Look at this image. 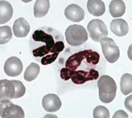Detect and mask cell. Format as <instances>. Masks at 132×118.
Listing matches in <instances>:
<instances>
[{"instance_id": "cell-1", "label": "cell", "mask_w": 132, "mask_h": 118, "mask_svg": "<svg viewBox=\"0 0 132 118\" xmlns=\"http://www.w3.org/2000/svg\"><path fill=\"white\" fill-rule=\"evenodd\" d=\"M63 35L52 28L44 27L35 31L30 39L31 55L43 65L50 64L57 58L65 46Z\"/></svg>"}, {"instance_id": "cell-2", "label": "cell", "mask_w": 132, "mask_h": 118, "mask_svg": "<svg viewBox=\"0 0 132 118\" xmlns=\"http://www.w3.org/2000/svg\"><path fill=\"white\" fill-rule=\"evenodd\" d=\"M97 85L100 100L106 103L112 102L115 97L117 89L113 79L108 75L102 76L98 81Z\"/></svg>"}, {"instance_id": "cell-3", "label": "cell", "mask_w": 132, "mask_h": 118, "mask_svg": "<svg viewBox=\"0 0 132 118\" xmlns=\"http://www.w3.org/2000/svg\"><path fill=\"white\" fill-rule=\"evenodd\" d=\"M23 90L22 86L19 80L0 81V100H8L20 98Z\"/></svg>"}, {"instance_id": "cell-4", "label": "cell", "mask_w": 132, "mask_h": 118, "mask_svg": "<svg viewBox=\"0 0 132 118\" xmlns=\"http://www.w3.org/2000/svg\"><path fill=\"white\" fill-rule=\"evenodd\" d=\"M66 40L70 45L77 46L81 45L88 39L85 29L82 26L74 24L69 26L65 33Z\"/></svg>"}, {"instance_id": "cell-5", "label": "cell", "mask_w": 132, "mask_h": 118, "mask_svg": "<svg viewBox=\"0 0 132 118\" xmlns=\"http://www.w3.org/2000/svg\"><path fill=\"white\" fill-rule=\"evenodd\" d=\"M87 29L90 37L94 41L101 42L108 35L107 27L104 22L99 19H94L89 23Z\"/></svg>"}, {"instance_id": "cell-6", "label": "cell", "mask_w": 132, "mask_h": 118, "mask_svg": "<svg viewBox=\"0 0 132 118\" xmlns=\"http://www.w3.org/2000/svg\"><path fill=\"white\" fill-rule=\"evenodd\" d=\"M102 50L106 59L112 63L117 61L119 57L118 47L112 39L106 38L100 42Z\"/></svg>"}, {"instance_id": "cell-7", "label": "cell", "mask_w": 132, "mask_h": 118, "mask_svg": "<svg viewBox=\"0 0 132 118\" xmlns=\"http://www.w3.org/2000/svg\"><path fill=\"white\" fill-rule=\"evenodd\" d=\"M24 111L20 106L8 100L0 101V116L2 118H24Z\"/></svg>"}, {"instance_id": "cell-8", "label": "cell", "mask_w": 132, "mask_h": 118, "mask_svg": "<svg viewBox=\"0 0 132 118\" xmlns=\"http://www.w3.org/2000/svg\"><path fill=\"white\" fill-rule=\"evenodd\" d=\"M69 79L74 83L82 84L87 81L97 79L98 77V72L91 69L89 71L78 70L70 72L69 73Z\"/></svg>"}, {"instance_id": "cell-9", "label": "cell", "mask_w": 132, "mask_h": 118, "mask_svg": "<svg viewBox=\"0 0 132 118\" xmlns=\"http://www.w3.org/2000/svg\"><path fill=\"white\" fill-rule=\"evenodd\" d=\"M4 69L6 74L11 77L19 76L23 69L22 63L17 57L12 56L8 59L5 62Z\"/></svg>"}, {"instance_id": "cell-10", "label": "cell", "mask_w": 132, "mask_h": 118, "mask_svg": "<svg viewBox=\"0 0 132 118\" xmlns=\"http://www.w3.org/2000/svg\"><path fill=\"white\" fill-rule=\"evenodd\" d=\"M42 105L46 111L54 112L60 109L62 105V103L60 98L57 95L49 94L44 97L42 99Z\"/></svg>"}, {"instance_id": "cell-11", "label": "cell", "mask_w": 132, "mask_h": 118, "mask_svg": "<svg viewBox=\"0 0 132 118\" xmlns=\"http://www.w3.org/2000/svg\"><path fill=\"white\" fill-rule=\"evenodd\" d=\"M64 14L68 20L73 22H79L83 19L85 13L81 7L76 4H72L66 8Z\"/></svg>"}, {"instance_id": "cell-12", "label": "cell", "mask_w": 132, "mask_h": 118, "mask_svg": "<svg viewBox=\"0 0 132 118\" xmlns=\"http://www.w3.org/2000/svg\"><path fill=\"white\" fill-rule=\"evenodd\" d=\"M30 27L28 22L24 18L21 17L16 20L13 27L14 33L17 37H26L28 34Z\"/></svg>"}, {"instance_id": "cell-13", "label": "cell", "mask_w": 132, "mask_h": 118, "mask_svg": "<svg viewBox=\"0 0 132 118\" xmlns=\"http://www.w3.org/2000/svg\"><path fill=\"white\" fill-rule=\"evenodd\" d=\"M110 28L111 31L118 36L125 35L129 30L127 23L125 20L122 19L113 20L110 24Z\"/></svg>"}, {"instance_id": "cell-14", "label": "cell", "mask_w": 132, "mask_h": 118, "mask_svg": "<svg viewBox=\"0 0 132 118\" xmlns=\"http://www.w3.org/2000/svg\"><path fill=\"white\" fill-rule=\"evenodd\" d=\"M0 24L8 22L12 18L13 12L12 6L8 2L0 0Z\"/></svg>"}, {"instance_id": "cell-15", "label": "cell", "mask_w": 132, "mask_h": 118, "mask_svg": "<svg viewBox=\"0 0 132 118\" xmlns=\"http://www.w3.org/2000/svg\"><path fill=\"white\" fill-rule=\"evenodd\" d=\"M87 7L89 13L96 16L103 15L105 12L104 3L100 0H90L87 3Z\"/></svg>"}, {"instance_id": "cell-16", "label": "cell", "mask_w": 132, "mask_h": 118, "mask_svg": "<svg viewBox=\"0 0 132 118\" xmlns=\"http://www.w3.org/2000/svg\"><path fill=\"white\" fill-rule=\"evenodd\" d=\"M109 12L114 18L122 16L125 13L126 7L122 0H113L109 5Z\"/></svg>"}, {"instance_id": "cell-17", "label": "cell", "mask_w": 132, "mask_h": 118, "mask_svg": "<svg viewBox=\"0 0 132 118\" xmlns=\"http://www.w3.org/2000/svg\"><path fill=\"white\" fill-rule=\"evenodd\" d=\"M50 6L49 0H36L34 7L35 16L36 18H41L44 16L48 12Z\"/></svg>"}, {"instance_id": "cell-18", "label": "cell", "mask_w": 132, "mask_h": 118, "mask_svg": "<svg viewBox=\"0 0 132 118\" xmlns=\"http://www.w3.org/2000/svg\"><path fill=\"white\" fill-rule=\"evenodd\" d=\"M40 68L36 63H31L26 69L24 74V78L26 81L30 82L35 79L39 74Z\"/></svg>"}, {"instance_id": "cell-19", "label": "cell", "mask_w": 132, "mask_h": 118, "mask_svg": "<svg viewBox=\"0 0 132 118\" xmlns=\"http://www.w3.org/2000/svg\"><path fill=\"white\" fill-rule=\"evenodd\" d=\"M121 91L125 95H127L132 92V75L125 73L121 77L120 82Z\"/></svg>"}, {"instance_id": "cell-20", "label": "cell", "mask_w": 132, "mask_h": 118, "mask_svg": "<svg viewBox=\"0 0 132 118\" xmlns=\"http://www.w3.org/2000/svg\"><path fill=\"white\" fill-rule=\"evenodd\" d=\"M0 44H5L12 39V33L11 28L7 26H4L0 27Z\"/></svg>"}, {"instance_id": "cell-21", "label": "cell", "mask_w": 132, "mask_h": 118, "mask_svg": "<svg viewBox=\"0 0 132 118\" xmlns=\"http://www.w3.org/2000/svg\"><path fill=\"white\" fill-rule=\"evenodd\" d=\"M94 118H109L110 117V112L104 106L98 105L94 109L93 112Z\"/></svg>"}, {"instance_id": "cell-22", "label": "cell", "mask_w": 132, "mask_h": 118, "mask_svg": "<svg viewBox=\"0 0 132 118\" xmlns=\"http://www.w3.org/2000/svg\"><path fill=\"white\" fill-rule=\"evenodd\" d=\"M128 115L123 111L120 110L116 111L112 118H128Z\"/></svg>"}, {"instance_id": "cell-23", "label": "cell", "mask_w": 132, "mask_h": 118, "mask_svg": "<svg viewBox=\"0 0 132 118\" xmlns=\"http://www.w3.org/2000/svg\"><path fill=\"white\" fill-rule=\"evenodd\" d=\"M132 95L129 96L126 99L125 106L127 109L132 112Z\"/></svg>"}]
</instances>
